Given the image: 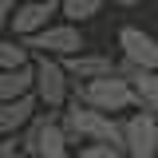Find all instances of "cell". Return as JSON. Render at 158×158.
<instances>
[{
	"instance_id": "6da1fadb",
	"label": "cell",
	"mask_w": 158,
	"mask_h": 158,
	"mask_svg": "<svg viewBox=\"0 0 158 158\" xmlns=\"http://www.w3.org/2000/svg\"><path fill=\"white\" fill-rule=\"evenodd\" d=\"M59 127H63L67 142H79V146H87V142H103V146L123 150V118L99 115V111L83 107V103H75V99L59 111Z\"/></svg>"
},
{
	"instance_id": "7a4b0ae2",
	"label": "cell",
	"mask_w": 158,
	"mask_h": 158,
	"mask_svg": "<svg viewBox=\"0 0 158 158\" xmlns=\"http://www.w3.org/2000/svg\"><path fill=\"white\" fill-rule=\"evenodd\" d=\"M71 99L91 107L99 115H111V118H123L127 111H135V95H131V83L118 75H107V79H91V83H71Z\"/></svg>"
},
{
	"instance_id": "3957f363",
	"label": "cell",
	"mask_w": 158,
	"mask_h": 158,
	"mask_svg": "<svg viewBox=\"0 0 158 158\" xmlns=\"http://www.w3.org/2000/svg\"><path fill=\"white\" fill-rule=\"evenodd\" d=\"M16 142L20 154L28 158H75L63 127H59V115H48V111H36V118L16 135Z\"/></svg>"
},
{
	"instance_id": "277c9868",
	"label": "cell",
	"mask_w": 158,
	"mask_h": 158,
	"mask_svg": "<svg viewBox=\"0 0 158 158\" xmlns=\"http://www.w3.org/2000/svg\"><path fill=\"white\" fill-rule=\"evenodd\" d=\"M32 99L40 103V111H48V115H59L71 103V79H67V71H63L59 59L32 56Z\"/></svg>"
},
{
	"instance_id": "5b68a950",
	"label": "cell",
	"mask_w": 158,
	"mask_h": 158,
	"mask_svg": "<svg viewBox=\"0 0 158 158\" xmlns=\"http://www.w3.org/2000/svg\"><path fill=\"white\" fill-rule=\"evenodd\" d=\"M24 48H28L32 56H48V59H59V63H63V59L79 56V52L87 48V40H83V28L56 20V24H48L44 32H36L32 40H24Z\"/></svg>"
},
{
	"instance_id": "8992f818",
	"label": "cell",
	"mask_w": 158,
	"mask_h": 158,
	"mask_svg": "<svg viewBox=\"0 0 158 158\" xmlns=\"http://www.w3.org/2000/svg\"><path fill=\"white\" fill-rule=\"evenodd\" d=\"M118 52H123V63H131L138 71H154L158 75V40L138 28V24H123L118 28Z\"/></svg>"
},
{
	"instance_id": "52a82bcc",
	"label": "cell",
	"mask_w": 158,
	"mask_h": 158,
	"mask_svg": "<svg viewBox=\"0 0 158 158\" xmlns=\"http://www.w3.org/2000/svg\"><path fill=\"white\" fill-rule=\"evenodd\" d=\"M59 16V4H52V0H16V12H12V20H8V32H12V40H32L36 32H44L48 24H56Z\"/></svg>"
},
{
	"instance_id": "ba28073f",
	"label": "cell",
	"mask_w": 158,
	"mask_h": 158,
	"mask_svg": "<svg viewBox=\"0 0 158 158\" xmlns=\"http://www.w3.org/2000/svg\"><path fill=\"white\" fill-rule=\"evenodd\" d=\"M123 154L127 158H154L158 154V123L142 111L123 118Z\"/></svg>"
},
{
	"instance_id": "9c48e42d",
	"label": "cell",
	"mask_w": 158,
	"mask_h": 158,
	"mask_svg": "<svg viewBox=\"0 0 158 158\" xmlns=\"http://www.w3.org/2000/svg\"><path fill=\"white\" fill-rule=\"evenodd\" d=\"M118 59H111L107 52H79V56L63 59V71H67V79L71 83H91V79H107L115 75Z\"/></svg>"
},
{
	"instance_id": "30bf717a",
	"label": "cell",
	"mask_w": 158,
	"mask_h": 158,
	"mask_svg": "<svg viewBox=\"0 0 158 158\" xmlns=\"http://www.w3.org/2000/svg\"><path fill=\"white\" fill-rule=\"evenodd\" d=\"M40 111V103L32 95H24V99H12V103H0V138H16L32 118H36Z\"/></svg>"
},
{
	"instance_id": "8fae6325",
	"label": "cell",
	"mask_w": 158,
	"mask_h": 158,
	"mask_svg": "<svg viewBox=\"0 0 158 158\" xmlns=\"http://www.w3.org/2000/svg\"><path fill=\"white\" fill-rule=\"evenodd\" d=\"M24 95H32V63L16 71H0V103H12Z\"/></svg>"
},
{
	"instance_id": "7c38bea8",
	"label": "cell",
	"mask_w": 158,
	"mask_h": 158,
	"mask_svg": "<svg viewBox=\"0 0 158 158\" xmlns=\"http://www.w3.org/2000/svg\"><path fill=\"white\" fill-rule=\"evenodd\" d=\"M107 8V0H59V16L63 24H87V20H95L99 12Z\"/></svg>"
},
{
	"instance_id": "4fadbf2b",
	"label": "cell",
	"mask_w": 158,
	"mask_h": 158,
	"mask_svg": "<svg viewBox=\"0 0 158 158\" xmlns=\"http://www.w3.org/2000/svg\"><path fill=\"white\" fill-rule=\"evenodd\" d=\"M32 63V52L20 44V40H0V71H16V67H28Z\"/></svg>"
},
{
	"instance_id": "5bb4252c",
	"label": "cell",
	"mask_w": 158,
	"mask_h": 158,
	"mask_svg": "<svg viewBox=\"0 0 158 158\" xmlns=\"http://www.w3.org/2000/svg\"><path fill=\"white\" fill-rule=\"evenodd\" d=\"M75 158H127V154L115 150V146H103V142H87V146H79Z\"/></svg>"
},
{
	"instance_id": "9a60e30c",
	"label": "cell",
	"mask_w": 158,
	"mask_h": 158,
	"mask_svg": "<svg viewBox=\"0 0 158 158\" xmlns=\"http://www.w3.org/2000/svg\"><path fill=\"white\" fill-rule=\"evenodd\" d=\"M12 12H16V0H0V40H4V32H8Z\"/></svg>"
},
{
	"instance_id": "2e32d148",
	"label": "cell",
	"mask_w": 158,
	"mask_h": 158,
	"mask_svg": "<svg viewBox=\"0 0 158 158\" xmlns=\"http://www.w3.org/2000/svg\"><path fill=\"white\" fill-rule=\"evenodd\" d=\"M20 154V142L16 138H0V158H16Z\"/></svg>"
},
{
	"instance_id": "e0dca14e",
	"label": "cell",
	"mask_w": 158,
	"mask_h": 158,
	"mask_svg": "<svg viewBox=\"0 0 158 158\" xmlns=\"http://www.w3.org/2000/svg\"><path fill=\"white\" fill-rule=\"evenodd\" d=\"M111 4H118V8H135L138 0H111Z\"/></svg>"
},
{
	"instance_id": "ac0fdd59",
	"label": "cell",
	"mask_w": 158,
	"mask_h": 158,
	"mask_svg": "<svg viewBox=\"0 0 158 158\" xmlns=\"http://www.w3.org/2000/svg\"><path fill=\"white\" fill-rule=\"evenodd\" d=\"M16 158H28V154H16Z\"/></svg>"
},
{
	"instance_id": "d6986e66",
	"label": "cell",
	"mask_w": 158,
	"mask_h": 158,
	"mask_svg": "<svg viewBox=\"0 0 158 158\" xmlns=\"http://www.w3.org/2000/svg\"><path fill=\"white\" fill-rule=\"evenodd\" d=\"M52 4H59V0H52Z\"/></svg>"
},
{
	"instance_id": "ffe728a7",
	"label": "cell",
	"mask_w": 158,
	"mask_h": 158,
	"mask_svg": "<svg viewBox=\"0 0 158 158\" xmlns=\"http://www.w3.org/2000/svg\"><path fill=\"white\" fill-rule=\"evenodd\" d=\"M154 158H158V154H154Z\"/></svg>"
}]
</instances>
